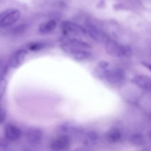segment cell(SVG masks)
Instances as JSON below:
<instances>
[{"instance_id":"cell-2","label":"cell","mask_w":151,"mask_h":151,"mask_svg":"<svg viewBox=\"0 0 151 151\" xmlns=\"http://www.w3.org/2000/svg\"><path fill=\"white\" fill-rule=\"evenodd\" d=\"M105 49L107 53L113 57H121L128 55L131 52V48L129 46L121 45L111 39L106 40Z\"/></svg>"},{"instance_id":"cell-14","label":"cell","mask_w":151,"mask_h":151,"mask_svg":"<svg viewBox=\"0 0 151 151\" xmlns=\"http://www.w3.org/2000/svg\"><path fill=\"white\" fill-rule=\"evenodd\" d=\"M108 137L111 141L115 142L120 139L121 134L118 130L113 129L109 131L108 133Z\"/></svg>"},{"instance_id":"cell-15","label":"cell","mask_w":151,"mask_h":151,"mask_svg":"<svg viewBox=\"0 0 151 151\" xmlns=\"http://www.w3.org/2000/svg\"><path fill=\"white\" fill-rule=\"evenodd\" d=\"M27 27V25L26 24L19 25L13 28L11 31V32L13 35H19L24 32Z\"/></svg>"},{"instance_id":"cell-17","label":"cell","mask_w":151,"mask_h":151,"mask_svg":"<svg viewBox=\"0 0 151 151\" xmlns=\"http://www.w3.org/2000/svg\"><path fill=\"white\" fill-rule=\"evenodd\" d=\"M6 81L5 79L1 78L0 81V91L1 96L3 94L6 88Z\"/></svg>"},{"instance_id":"cell-7","label":"cell","mask_w":151,"mask_h":151,"mask_svg":"<svg viewBox=\"0 0 151 151\" xmlns=\"http://www.w3.org/2000/svg\"><path fill=\"white\" fill-rule=\"evenodd\" d=\"M4 137L9 141H15L21 137L22 132L17 126L10 123L6 124L4 128Z\"/></svg>"},{"instance_id":"cell-16","label":"cell","mask_w":151,"mask_h":151,"mask_svg":"<svg viewBox=\"0 0 151 151\" xmlns=\"http://www.w3.org/2000/svg\"><path fill=\"white\" fill-rule=\"evenodd\" d=\"M132 142L135 145H140L143 142V137L140 135H137L132 137L131 139Z\"/></svg>"},{"instance_id":"cell-9","label":"cell","mask_w":151,"mask_h":151,"mask_svg":"<svg viewBox=\"0 0 151 151\" xmlns=\"http://www.w3.org/2000/svg\"><path fill=\"white\" fill-rule=\"evenodd\" d=\"M43 135L42 131L40 128L31 127L27 131L26 139L29 144L32 145H35L39 144L41 141Z\"/></svg>"},{"instance_id":"cell-13","label":"cell","mask_w":151,"mask_h":151,"mask_svg":"<svg viewBox=\"0 0 151 151\" xmlns=\"http://www.w3.org/2000/svg\"><path fill=\"white\" fill-rule=\"evenodd\" d=\"M47 45V43L44 42L32 43L29 44L28 48L31 51H37L44 49Z\"/></svg>"},{"instance_id":"cell-8","label":"cell","mask_w":151,"mask_h":151,"mask_svg":"<svg viewBox=\"0 0 151 151\" xmlns=\"http://www.w3.org/2000/svg\"><path fill=\"white\" fill-rule=\"evenodd\" d=\"M27 51L25 49H20L14 52L11 57L9 65L13 68L20 67L24 63Z\"/></svg>"},{"instance_id":"cell-12","label":"cell","mask_w":151,"mask_h":151,"mask_svg":"<svg viewBox=\"0 0 151 151\" xmlns=\"http://www.w3.org/2000/svg\"><path fill=\"white\" fill-rule=\"evenodd\" d=\"M56 23L55 20H51L43 23L40 26L39 31L42 34H47L53 31L56 27Z\"/></svg>"},{"instance_id":"cell-19","label":"cell","mask_w":151,"mask_h":151,"mask_svg":"<svg viewBox=\"0 0 151 151\" xmlns=\"http://www.w3.org/2000/svg\"><path fill=\"white\" fill-rule=\"evenodd\" d=\"M6 113L4 110L1 108L0 110V123L1 124L3 123L6 118Z\"/></svg>"},{"instance_id":"cell-6","label":"cell","mask_w":151,"mask_h":151,"mask_svg":"<svg viewBox=\"0 0 151 151\" xmlns=\"http://www.w3.org/2000/svg\"><path fill=\"white\" fill-rule=\"evenodd\" d=\"M61 27L64 35L69 34L83 36L86 33V30L81 26L69 21H63L61 23Z\"/></svg>"},{"instance_id":"cell-3","label":"cell","mask_w":151,"mask_h":151,"mask_svg":"<svg viewBox=\"0 0 151 151\" xmlns=\"http://www.w3.org/2000/svg\"><path fill=\"white\" fill-rule=\"evenodd\" d=\"M20 12L18 10L11 9L2 12L0 15V26L2 28L9 27L16 22L19 19Z\"/></svg>"},{"instance_id":"cell-18","label":"cell","mask_w":151,"mask_h":151,"mask_svg":"<svg viewBox=\"0 0 151 151\" xmlns=\"http://www.w3.org/2000/svg\"><path fill=\"white\" fill-rule=\"evenodd\" d=\"M9 140L5 137L1 138L0 140V146L3 148H6L8 147L9 145Z\"/></svg>"},{"instance_id":"cell-11","label":"cell","mask_w":151,"mask_h":151,"mask_svg":"<svg viewBox=\"0 0 151 151\" xmlns=\"http://www.w3.org/2000/svg\"><path fill=\"white\" fill-rule=\"evenodd\" d=\"M88 32L90 36L95 40L101 41L103 40L105 34L101 29L92 24L88 25Z\"/></svg>"},{"instance_id":"cell-10","label":"cell","mask_w":151,"mask_h":151,"mask_svg":"<svg viewBox=\"0 0 151 151\" xmlns=\"http://www.w3.org/2000/svg\"><path fill=\"white\" fill-rule=\"evenodd\" d=\"M132 81L139 87L145 88H151V78L145 76L138 75L135 76Z\"/></svg>"},{"instance_id":"cell-5","label":"cell","mask_w":151,"mask_h":151,"mask_svg":"<svg viewBox=\"0 0 151 151\" xmlns=\"http://www.w3.org/2000/svg\"><path fill=\"white\" fill-rule=\"evenodd\" d=\"M63 50L77 60H84L89 58L91 55V52L86 49L76 47L68 44L64 45Z\"/></svg>"},{"instance_id":"cell-1","label":"cell","mask_w":151,"mask_h":151,"mask_svg":"<svg viewBox=\"0 0 151 151\" xmlns=\"http://www.w3.org/2000/svg\"><path fill=\"white\" fill-rule=\"evenodd\" d=\"M93 74L96 78L114 83L122 81L125 77L123 69L105 61H101L95 66Z\"/></svg>"},{"instance_id":"cell-4","label":"cell","mask_w":151,"mask_h":151,"mask_svg":"<svg viewBox=\"0 0 151 151\" xmlns=\"http://www.w3.org/2000/svg\"><path fill=\"white\" fill-rule=\"evenodd\" d=\"M70 141L66 135L61 134L55 137L50 142L49 148L53 151H61L69 148Z\"/></svg>"}]
</instances>
